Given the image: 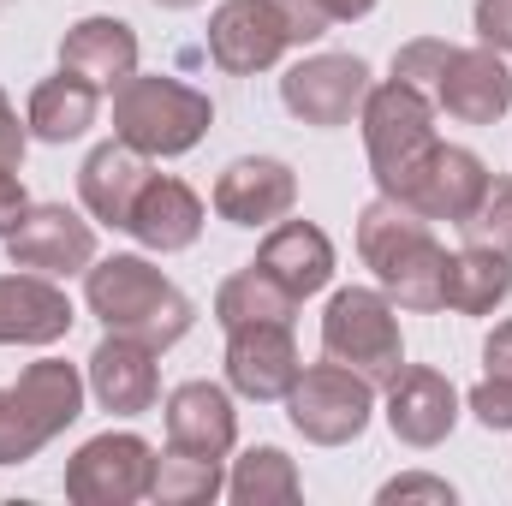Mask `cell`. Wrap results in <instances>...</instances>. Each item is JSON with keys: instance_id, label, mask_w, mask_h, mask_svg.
Segmentation results:
<instances>
[{"instance_id": "obj_1", "label": "cell", "mask_w": 512, "mask_h": 506, "mask_svg": "<svg viewBox=\"0 0 512 506\" xmlns=\"http://www.w3.org/2000/svg\"><path fill=\"white\" fill-rule=\"evenodd\" d=\"M84 304L90 316L108 328V334H126V340H143L149 352H167L191 334L197 322V304L137 251L120 256H96L84 268Z\"/></svg>"}, {"instance_id": "obj_2", "label": "cell", "mask_w": 512, "mask_h": 506, "mask_svg": "<svg viewBox=\"0 0 512 506\" xmlns=\"http://www.w3.org/2000/svg\"><path fill=\"white\" fill-rule=\"evenodd\" d=\"M358 256L376 274L387 298L411 316H435L447 310V251L435 239V221H423L417 209L376 197L358 215Z\"/></svg>"}, {"instance_id": "obj_3", "label": "cell", "mask_w": 512, "mask_h": 506, "mask_svg": "<svg viewBox=\"0 0 512 506\" xmlns=\"http://www.w3.org/2000/svg\"><path fill=\"white\" fill-rule=\"evenodd\" d=\"M364 155H370V173H376V191L405 203L423 179V167L435 161L441 149V131H435V102L417 96L411 84L387 78V84H370L364 96Z\"/></svg>"}, {"instance_id": "obj_4", "label": "cell", "mask_w": 512, "mask_h": 506, "mask_svg": "<svg viewBox=\"0 0 512 506\" xmlns=\"http://www.w3.org/2000/svg\"><path fill=\"white\" fill-rule=\"evenodd\" d=\"M215 126V102L167 72H131L126 84L114 90V137L131 143L149 161H173L191 155Z\"/></svg>"}, {"instance_id": "obj_5", "label": "cell", "mask_w": 512, "mask_h": 506, "mask_svg": "<svg viewBox=\"0 0 512 506\" xmlns=\"http://www.w3.org/2000/svg\"><path fill=\"white\" fill-rule=\"evenodd\" d=\"M322 358L358 370L364 381H387L405 364V334H399V304L382 286H340L322 310Z\"/></svg>"}, {"instance_id": "obj_6", "label": "cell", "mask_w": 512, "mask_h": 506, "mask_svg": "<svg viewBox=\"0 0 512 506\" xmlns=\"http://www.w3.org/2000/svg\"><path fill=\"white\" fill-rule=\"evenodd\" d=\"M286 417H292V429L310 447H346L376 417V381H364L358 370L322 358V364L298 370L292 393H286Z\"/></svg>"}, {"instance_id": "obj_7", "label": "cell", "mask_w": 512, "mask_h": 506, "mask_svg": "<svg viewBox=\"0 0 512 506\" xmlns=\"http://www.w3.org/2000/svg\"><path fill=\"white\" fill-rule=\"evenodd\" d=\"M370 66L358 54H304L298 66H286L280 78V108L298 120V126L334 131L352 126L364 114V96H370Z\"/></svg>"}, {"instance_id": "obj_8", "label": "cell", "mask_w": 512, "mask_h": 506, "mask_svg": "<svg viewBox=\"0 0 512 506\" xmlns=\"http://www.w3.org/2000/svg\"><path fill=\"white\" fill-rule=\"evenodd\" d=\"M155 483V447L131 429L90 435L72 459H66V495L78 506H131L149 501Z\"/></svg>"}, {"instance_id": "obj_9", "label": "cell", "mask_w": 512, "mask_h": 506, "mask_svg": "<svg viewBox=\"0 0 512 506\" xmlns=\"http://www.w3.org/2000/svg\"><path fill=\"white\" fill-rule=\"evenodd\" d=\"M286 48H292V30H286L280 0H221L209 12V60L227 78H256L280 66Z\"/></svg>"}, {"instance_id": "obj_10", "label": "cell", "mask_w": 512, "mask_h": 506, "mask_svg": "<svg viewBox=\"0 0 512 506\" xmlns=\"http://www.w3.org/2000/svg\"><path fill=\"white\" fill-rule=\"evenodd\" d=\"M0 245L12 256V268H36V274L66 280V274H84L96 262V221H84L66 203H30L24 221Z\"/></svg>"}, {"instance_id": "obj_11", "label": "cell", "mask_w": 512, "mask_h": 506, "mask_svg": "<svg viewBox=\"0 0 512 506\" xmlns=\"http://www.w3.org/2000/svg\"><path fill=\"white\" fill-rule=\"evenodd\" d=\"M298 340H292V322H245V328H227V387L239 399L256 405H274L292 393L298 381Z\"/></svg>"}, {"instance_id": "obj_12", "label": "cell", "mask_w": 512, "mask_h": 506, "mask_svg": "<svg viewBox=\"0 0 512 506\" xmlns=\"http://www.w3.org/2000/svg\"><path fill=\"white\" fill-rule=\"evenodd\" d=\"M459 387L441 376V370H429V364H399V376L387 381V429H393V441H405V447H417V453H429V447H441L447 435H453V423H459Z\"/></svg>"}, {"instance_id": "obj_13", "label": "cell", "mask_w": 512, "mask_h": 506, "mask_svg": "<svg viewBox=\"0 0 512 506\" xmlns=\"http://www.w3.org/2000/svg\"><path fill=\"white\" fill-rule=\"evenodd\" d=\"M209 203L227 227H274L298 203V173L274 155H239V161L221 167Z\"/></svg>"}, {"instance_id": "obj_14", "label": "cell", "mask_w": 512, "mask_h": 506, "mask_svg": "<svg viewBox=\"0 0 512 506\" xmlns=\"http://www.w3.org/2000/svg\"><path fill=\"white\" fill-rule=\"evenodd\" d=\"M512 108V72L507 54L495 48H453L447 54V72L435 84V114L459 120V126H495Z\"/></svg>"}, {"instance_id": "obj_15", "label": "cell", "mask_w": 512, "mask_h": 506, "mask_svg": "<svg viewBox=\"0 0 512 506\" xmlns=\"http://www.w3.org/2000/svg\"><path fill=\"white\" fill-rule=\"evenodd\" d=\"M161 423H167V447L197 453V459H227L233 441H239L233 387H221V381H179L161 399Z\"/></svg>"}, {"instance_id": "obj_16", "label": "cell", "mask_w": 512, "mask_h": 506, "mask_svg": "<svg viewBox=\"0 0 512 506\" xmlns=\"http://www.w3.org/2000/svg\"><path fill=\"white\" fill-rule=\"evenodd\" d=\"M72 322L78 310L54 274L36 268L0 274V346H54L72 334Z\"/></svg>"}, {"instance_id": "obj_17", "label": "cell", "mask_w": 512, "mask_h": 506, "mask_svg": "<svg viewBox=\"0 0 512 506\" xmlns=\"http://www.w3.org/2000/svg\"><path fill=\"white\" fill-rule=\"evenodd\" d=\"M203 197L185 185V179H173V173H149V185L137 191V203H131V221L126 233L143 245V251H191L197 245V233H203Z\"/></svg>"}, {"instance_id": "obj_18", "label": "cell", "mask_w": 512, "mask_h": 506, "mask_svg": "<svg viewBox=\"0 0 512 506\" xmlns=\"http://www.w3.org/2000/svg\"><path fill=\"white\" fill-rule=\"evenodd\" d=\"M90 399L114 417H143L155 411L161 399V376H155V352L143 340H126V334H108L96 352H90Z\"/></svg>"}, {"instance_id": "obj_19", "label": "cell", "mask_w": 512, "mask_h": 506, "mask_svg": "<svg viewBox=\"0 0 512 506\" xmlns=\"http://www.w3.org/2000/svg\"><path fill=\"white\" fill-rule=\"evenodd\" d=\"M149 173H155L149 155H137L120 137H108V143H96V149L84 155V167H78V203L90 209V221L126 233L131 203H137V191L149 185Z\"/></svg>"}, {"instance_id": "obj_20", "label": "cell", "mask_w": 512, "mask_h": 506, "mask_svg": "<svg viewBox=\"0 0 512 506\" xmlns=\"http://www.w3.org/2000/svg\"><path fill=\"white\" fill-rule=\"evenodd\" d=\"M483 191H489V161H483L477 149H465V143H441L435 161L423 167L417 191L405 197V209H417L423 221H447V227H459V221L477 209Z\"/></svg>"}, {"instance_id": "obj_21", "label": "cell", "mask_w": 512, "mask_h": 506, "mask_svg": "<svg viewBox=\"0 0 512 506\" xmlns=\"http://www.w3.org/2000/svg\"><path fill=\"white\" fill-rule=\"evenodd\" d=\"M256 268L274 274L298 304L316 298L328 280H334V239L316 227V221H274L268 239L256 245Z\"/></svg>"}, {"instance_id": "obj_22", "label": "cell", "mask_w": 512, "mask_h": 506, "mask_svg": "<svg viewBox=\"0 0 512 506\" xmlns=\"http://www.w3.org/2000/svg\"><path fill=\"white\" fill-rule=\"evenodd\" d=\"M60 66L78 72V78H90L102 96H114L131 72H137V30H131L126 18H108V12L78 18L60 36Z\"/></svg>"}, {"instance_id": "obj_23", "label": "cell", "mask_w": 512, "mask_h": 506, "mask_svg": "<svg viewBox=\"0 0 512 506\" xmlns=\"http://www.w3.org/2000/svg\"><path fill=\"white\" fill-rule=\"evenodd\" d=\"M96 114H102V90L90 78L66 72V66L54 78H42L30 90V102H24V126H30L36 143H78L96 126Z\"/></svg>"}, {"instance_id": "obj_24", "label": "cell", "mask_w": 512, "mask_h": 506, "mask_svg": "<svg viewBox=\"0 0 512 506\" xmlns=\"http://www.w3.org/2000/svg\"><path fill=\"white\" fill-rule=\"evenodd\" d=\"M12 387H18V399L36 411V423H42L48 435H66V429L84 417V393H90L84 370L66 364V358H36V364H24Z\"/></svg>"}, {"instance_id": "obj_25", "label": "cell", "mask_w": 512, "mask_h": 506, "mask_svg": "<svg viewBox=\"0 0 512 506\" xmlns=\"http://www.w3.org/2000/svg\"><path fill=\"white\" fill-rule=\"evenodd\" d=\"M512 298V256L465 245L447 256V310L459 316H489Z\"/></svg>"}, {"instance_id": "obj_26", "label": "cell", "mask_w": 512, "mask_h": 506, "mask_svg": "<svg viewBox=\"0 0 512 506\" xmlns=\"http://www.w3.org/2000/svg\"><path fill=\"white\" fill-rule=\"evenodd\" d=\"M298 316V298L274 280V274H262V268H239V274H227L221 286H215V322L221 328H245V322H292Z\"/></svg>"}, {"instance_id": "obj_27", "label": "cell", "mask_w": 512, "mask_h": 506, "mask_svg": "<svg viewBox=\"0 0 512 506\" xmlns=\"http://www.w3.org/2000/svg\"><path fill=\"white\" fill-rule=\"evenodd\" d=\"M304 495L298 483V465L280 453V447H251L233 459L227 471V501L233 506H292Z\"/></svg>"}, {"instance_id": "obj_28", "label": "cell", "mask_w": 512, "mask_h": 506, "mask_svg": "<svg viewBox=\"0 0 512 506\" xmlns=\"http://www.w3.org/2000/svg\"><path fill=\"white\" fill-rule=\"evenodd\" d=\"M227 495V471L221 459H197V453H155V483H149V501L161 506H209Z\"/></svg>"}, {"instance_id": "obj_29", "label": "cell", "mask_w": 512, "mask_h": 506, "mask_svg": "<svg viewBox=\"0 0 512 506\" xmlns=\"http://www.w3.org/2000/svg\"><path fill=\"white\" fill-rule=\"evenodd\" d=\"M459 233H465V245L512 256V173H489V191H483L477 209L459 221Z\"/></svg>"}, {"instance_id": "obj_30", "label": "cell", "mask_w": 512, "mask_h": 506, "mask_svg": "<svg viewBox=\"0 0 512 506\" xmlns=\"http://www.w3.org/2000/svg\"><path fill=\"white\" fill-rule=\"evenodd\" d=\"M54 435L36 423V411L18 399V387H0V465H30Z\"/></svg>"}, {"instance_id": "obj_31", "label": "cell", "mask_w": 512, "mask_h": 506, "mask_svg": "<svg viewBox=\"0 0 512 506\" xmlns=\"http://www.w3.org/2000/svg\"><path fill=\"white\" fill-rule=\"evenodd\" d=\"M447 54H453V42H441V36H417V42H405V48L393 54V78L435 102V84H441V72H447Z\"/></svg>"}, {"instance_id": "obj_32", "label": "cell", "mask_w": 512, "mask_h": 506, "mask_svg": "<svg viewBox=\"0 0 512 506\" xmlns=\"http://www.w3.org/2000/svg\"><path fill=\"white\" fill-rule=\"evenodd\" d=\"M465 405H471V417H477L483 429L512 435V376H483L465 393Z\"/></svg>"}, {"instance_id": "obj_33", "label": "cell", "mask_w": 512, "mask_h": 506, "mask_svg": "<svg viewBox=\"0 0 512 506\" xmlns=\"http://www.w3.org/2000/svg\"><path fill=\"white\" fill-rule=\"evenodd\" d=\"M471 24H477V42H483V48L512 54V0H477Z\"/></svg>"}, {"instance_id": "obj_34", "label": "cell", "mask_w": 512, "mask_h": 506, "mask_svg": "<svg viewBox=\"0 0 512 506\" xmlns=\"http://www.w3.org/2000/svg\"><path fill=\"white\" fill-rule=\"evenodd\" d=\"M280 12H286L292 48H304V42H322V36L334 30V18L322 12V0H280Z\"/></svg>"}, {"instance_id": "obj_35", "label": "cell", "mask_w": 512, "mask_h": 506, "mask_svg": "<svg viewBox=\"0 0 512 506\" xmlns=\"http://www.w3.org/2000/svg\"><path fill=\"white\" fill-rule=\"evenodd\" d=\"M393 501H435V506H453V483L411 471V477H393V483H382V506H393Z\"/></svg>"}, {"instance_id": "obj_36", "label": "cell", "mask_w": 512, "mask_h": 506, "mask_svg": "<svg viewBox=\"0 0 512 506\" xmlns=\"http://www.w3.org/2000/svg\"><path fill=\"white\" fill-rule=\"evenodd\" d=\"M24 149H30V126L18 120L12 96L0 90V167H18V161H24Z\"/></svg>"}, {"instance_id": "obj_37", "label": "cell", "mask_w": 512, "mask_h": 506, "mask_svg": "<svg viewBox=\"0 0 512 506\" xmlns=\"http://www.w3.org/2000/svg\"><path fill=\"white\" fill-rule=\"evenodd\" d=\"M24 209H30V191H24V179L12 173V167H0V239L24 221Z\"/></svg>"}, {"instance_id": "obj_38", "label": "cell", "mask_w": 512, "mask_h": 506, "mask_svg": "<svg viewBox=\"0 0 512 506\" xmlns=\"http://www.w3.org/2000/svg\"><path fill=\"white\" fill-rule=\"evenodd\" d=\"M483 364H489V376H512V316L483 340Z\"/></svg>"}, {"instance_id": "obj_39", "label": "cell", "mask_w": 512, "mask_h": 506, "mask_svg": "<svg viewBox=\"0 0 512 506\" xmlns=\"http://www.w3.org/2000/svg\"><path fill=\"white\" fill-rule=\"evenodd\" d=\"M322 12H328L334 24H358V18L376 12V0H322Z\"/></svg>"}, {"instance_id": "obj_40", "label": "cell", "mask_w": 512, "mask_h": 506, "mask_svg": "<svg viewBox=\"0 0 512 506\" xmlns=\"http://www.w3.org/2000/svg\"><path fill=\"white\" fill-rule=\"evenodd\" d=\"M161 12H191V6H203V0H155Z\"/></svg>"}]
</instances>
